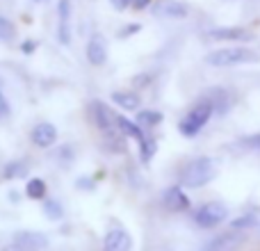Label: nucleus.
<instances>
[{"label": "nucleus", "instance_id": "obj_19", "mask_svg": "<svg viewBox=\"0 0 260 251\" xmlns=\"http://www.w3.org/2000/svg\"><path fill=\"white\" fill-rule=\"evenodd\" d=\"M155 151H157V142H155V139L144 137L142 142H139V155H142V160H144V162L151 160V158L155 155Z\"/></svg>", "mask_w": 260, "mask_h": 251}, {"label": "nucleus", "instance_id": "obj_24", "mask_svg": "<svg viewBox=\"0 0 260 251\" xmlns=\"http://www.w3.org/2000/svg\"><path fill=\"white\" fill-rule=\"evenodd\" d=\"M135 32H142V25L139 23H130V25H123L119 30V39H126V37H133Z\"/></svg>", "mask_w": 260, "mask_h": 251}, {"label": "nucleus", "instance_id": "obj_15", "mask_svg": "<svg viewBox=\"0 0 260 251\" xmlns=\"http://www.w3.org/2000/svg\"><path fill=\"white\" fill-rule=\"evenodd\" d=\"M112 101L117 105H121L123 110H137L139 108V96L135 94V91H114L112 94Z\"/></svg>", "mask_w": 260, "mask_h": 251}, {"label": "nucleus", "instance_id": "obj_28", "mask_svg": "<svg viewBox=\"0 0 260 251\" xmlns=\"http://www.w3.org/2000/svg\"><path fill=\"white\" fill-rule=\"evenodd\" d=\"M21 48H23V53H25V55H30L32 50L37 48V44H35V41H30V39H27V41H23V46H21Z\"/></svg>", "mask_w": 260, "mask_h": 251}, {"label": "nucleus", "instance_id": "obj_31", "mask_svg": "<svg viewBox=\"0 0 260 251\" xmlns=\"http://www.w3.org/2000/svg\"><path fill=\"white\" fill-rule=\"evenodd\" d=\"M37 3H39V0H37Z\"/></svg>", "mask_w": 260, "mask_h": 251}, {"label": "nucleus", "instance_id": "obj_7", "mask_svg": "<svg viewBox=\"0 0 260 251\" xmlns=\"http://www.w3.org/2000/svg\"><path fill=\"white\" fill-rule=\"evenodd\" d=\"M162 206H165L169 212H183V210L189 208V199H187V194L176 185V187H169L165 192V197H162Z\"/></svg>", "mask_w": 260, "mask_h": 251}, {"label": "nucleus", "instance_id": "obj_8", "mask_svg": "<svg viewBox=\"0 0 260 251\" xmlns=\"http://www.w3.org/2000/svg\"><path fill=\"white\" fill-rule=\"evenodd\" d=\"M155 16H165V18H185L187 16V7L178 0H160V3L153 7Z\"/></svg>", "mask_w": 260, "mask_h": 251}, {"label": "nucleus", "instance_id": "obj_12", "mask_svg": "<svg viewBox=\"0 0 260 251\" xmlns=\"http://www.w3.org/2000/svg\"><path fill=\"white\" fill-rule=\"evenodd\" d=\"M103 247L108 249V251H128L130 247H133V242H130V238H128L126 231L117 229V231H110V233L105 235Z\"/></svg>", "mask_w": 260, "mask_h": 251}, {"label": "nucleus", "instance_id": "obj_5", "mask_svg": "<svg viewBox=\"0 0 260 251\" xmlns=\"http://www.w3.org/2000/svg\"><path fill=\"white\" fill-rule=\"evenodd\" d=\"M50 244V240L46 238L39 231H21V233L14 235L9 249H21V251H39L46 249Z\"/></svg>", "mask_w": 260, "mask_h": 251}, {"label": "nucleus", "instance_id": "obj_11", "mask_svg": "<svg viewBox=\"0 0 260 251\" xmlns=\"http://www.w3.org/2000/svg\"><path fill=\"white\" fill-rule=\"evenodd\" d=\"M85 53H87L89 64H94V67H101V64H105V59H108V48H105V41L101 39L99 35H94L89 39Z\"/></svg>", "mask_w": 260, "mask_h": 251}, {"label": "nucleus", "instance_id": "obj_13", "mask_svg": "<svg viewBox=\"0 0 260 251\" xmlns=\"http://www.w3.org/2000/svg\"><path fill=\"white\" fill-rule=\"evenodd\" d=\"M57 14H59V30L57 37L62 44H69L71 35H69V14H71V3L69 0H59L57 3Z\"/></svg>", "mask_w": 260, "mask_h": 251}, {"label": "nucleus", "instance_id": "obj_23", "mask_svg": "<svg viewBox=\"0 0 260 251\" xmlns=\"http://www.w3.org/2000/svg\"><path fill=\"white\" fill-rule=\"evenodd\" d=\"M251 226H256V217L253 215H242V217H238V219H233V229L235 231H240V229H251Z\"/></svg>", "mask_w": 260, "mask_h": 251}, {"label": "nucleus", "instance_id": "obj_16", "mask_svg": "<svg viewBox=\"0 0 260 251\" xmlns=\"http://www.w3.org/2000/svg\"><path fill=\"white\" fill-rule=\"evenodd\" d=\"M117 128L121 130L123 135H128V137H135V139H139V142L144 139L142 128H139V123L130 121V119H126V117H117Z\"/></svg>", "mask_w": 260, "mask_h": 251}, {"label": "nucleus", "instance_id": "obj_14", "mask_svg": "<svg viewBox=\"0 0 260 251\" xmlns=\"http://www.w3.org/2000/svg\"><path fill=\"white\" fill-rule=\"evenodd\" d=\"M242 242H244V235H240V233H221L219 238L210 240V242L206 244V249H215V251L233 249V247H238V244H242Z\"/></svg>", "mask_w": 260, "mask_h": 251}, {"label": "nucleus", "instance_id": "obj_21", "mask_svg": "<svg viewBox=\"0 0 260 251\" xmlns=\"http://www.w3.org/2000/svg\"><path fill=\"white\" fill-rule=\"evenodd\" d=\"M0 39L3 41L14 39V23L5 16H0Z\"/></svg>", "mask_w": 260, "mask_h": 251}, {"label": "nucleus", "instance_id": "obj_20", "mask_svg": "<svg viewBox=\"0 0 260 251\" xmlns=\"http://www.w3.org/2000/svg\"><path fill=\"white\" fill-rule=\"evenodd\" d=\"M162 119H165V114L153 112V110H142V112H137V123H144V125H157V123H162Z\"/></svg>", "mask_w": 260, "mask_h": 251}, {"label": "nucleus", "instance_id": "obj_25", "mask_svg": "<svg viewBox=\"0 0 260 251\" xmlns=\"http://www.w3.org/2000/svg\"><path fill=\"white\" fill-rule=\"evenodd\" d=\"M5 117H9V101L5 96L3 87H0V119H5Z\"/></svg>", "mask_w": 260, "mask_h": 251}, {"label": "nucleus", "instance_id": "obj_30", "mask_svg": "<svg viewBox=\"0 0 260 251\" xmlns=\"http://www.w3.org/2000/svg\"><path fill=\"white\" fill-rule=\"evenodd\" d=\"M133 82L135 85H148V82H151V76H137Z\"/></svg>", "mask_w": 260, "mask_h": 251}, {"label": "nucleus", "instance_id": "obj_17", "mask_svg": "<svg viewBox=\"0 0 260 251\" xmlns=\"http://www.w3.org/2000/svg\"><path fill=\"white\" fill-rule=\"evenodd\" d=\"M27 174V165L23 160H14V162H9L7 167H5V171H3V178L5 180H14V178H23V176Z\"/></svg>", "mask_w": 260, "mask_h": 251}, {"label": "nucleus", "instance_id": "obj_29", "mask_svg": "<svg viewBox=\"0 0 260 251\" xmlns=\"http://www.w3.org/2000/svg\"><path fill=\"white\" fill-rule=\"evenodd\" d=\"M151 3H153V0H133V7L135 9H146Z\"/></svg>", "mask_w": 260, "mask_h": 251}, {"label": "nucleus", "instance_id": "obj_10", "mask_svg": "<svg viewBox=\"0 0 260 251\" xmlns=\"http://www.w3.org/2000/svg\"><path fill=\"white\" fill-rule=\"evenodd\" d=\"M91 117H94V121H96V125H99L101 130H105V133H112L114 130L112 121H117V117H114V114L110 112L101 101H94V103H91Z\"/></svg>", "mask_w": 260, "mask_h": 251}, {"label": "nucleus", "instance_id": "obj_1", "mask_svg": "<svg viewBox=\"0 0 260 251\" xmlns=\"http://www.w3.org/2000/svg\"><path fill=\"white\" fill-rule=\"evenodd\" d=\"M215 178V162L210 158H197L189 160L180 169V185L183 187H203Z\"/></svg>", "mask_w": 260, "mask_h": 251}, {"label": "nucleus", "instance_id": "obj_27", "mask_svg": "<svg viewBox=\"0 0 260 251\" xmlns=\"http://www.w3.org/2000/svg\"><path fill=\"white\" fill-rule=\"evenodd\" d=\"M244 144L251 146V148H260V135H251V137H247L244 139Z\"/></svg>", "mask_w": 260, "mask_h": 251}, {"label": "nucleus", "instance_id": "obj_26", "mask_svg": "<svg viewBox=\"0 0 260 251\" xmlns=\"http://www.w3.org/2000/svg\"><path fill=\"white\" fill-rule=\"evenodd\" d=\"M110 3H112V7H114V9L123 12L126 7H130V5H133V0H110Z\"/></svg>", "mask_w": 260, "mask_h": 251}, {"label": "nucleus", "instance_id": "obj_22", "mask_svg": "<svg viewBox=\"0 0 260 251\" xmlns=\"http://www.w3.org/2000/svg\"><path fill=\"white\" fill-rule=\"evenodd\" d=\"M44 212L48 219H59L62 217V206L57 201H46L44 203Z\"/></svg>", "mask_w": 260, "mask_h": 251}, {"label": "nucleus", "instance_id": "obj_2", "mask_svg": "<svg viewBox=\"0 0 260 251\" xmlns=\"http://www.w3.org/2000/svg\"><path fill=\"white\" fill-rule=\"evenodd\" d=\"M212 112H215V103H210V101L197 103L183 119H180V123H178L180 135H185V137H197V135L203 130V125L210 121Z\"/></svg>", "mask_w": 260, "mask_h": 251}, {"label": "nucleus", "instance_id": "obj_6", "mask_svg": "<svg viewBox=\"0 0 260 251\" xmlns=\"http://www.w3.org/2000/svg\"><path fill=\"white\" fill-rule=\"evenodd\" d=\"M32 144L39 148H50L55 142H57V128L53 123H37L32 128Z\"/></svg>", "mask_w": 260, "mask_h": 251}, {"label": "nucleus", "instance_id": "obj_18", "mask_svg": "<svg viewBox=\"0 0 260 251\" xmlns=\"http://www.w3.org/2000/svg\"><path fill=\"white\" fill-rule=\"evenodd\" d=\"M25 194L30 199H35V201H41L46 197V183L41 178H30L25 185Z\"/></svg>", "mask_w": 260, "mask_h": 251}, {"label": "nucleus", "instance_id": "obj_4", "mask_svg": "<svg viewBox=\"0 0 260 251\" xmlns=\"http://www.w3.org/2000/svg\"><path fill=\"white\" fill-rule=\"evenodd\" d=\"M229 215V208L224 206L221 201H210V203H203L197 212H194V222H197L201 229H215L219 226L221 222L226 219Z\"/></svg>", "mask_w": 260, "mask_h": 251}, {"label": "nucleus", "instance_id": "obj_9", "mask_svg": "<svg viewBox=\"0 0 260 251\" xmlns=\"http://www.w3.org/2000/svg\"><path fill=\"white\" fill-rule=\"evenodd\" d=\"M210 37L217 41H251L253 35L244 27H215L210 30Z\"/></svg>", "mask_w": 260, "mask_h": 251}, {"label": "nucleus", "instance_id": "obj_3", "mask_svg": "<svg viewBox=\"0 0 260 251\" xmlns=\"http://www.w3.org/2000/svg\"><path fill=\"white\" fill-rule=\"evenodd\" d=\"M258 55L249 48H219L212 50L210 55L206 57V62L210 67H235V64H247V62H256Z\"/></svg>", "mask_w": 260, "mask_h": 251}]
</instances>
